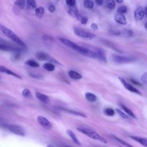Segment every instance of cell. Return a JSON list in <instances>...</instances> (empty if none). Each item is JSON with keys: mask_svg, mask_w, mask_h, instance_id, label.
I'll return each instance as SVG.
<instances>
[{"mask_svg": "<svg viewBox=\"0 0 147 147\" xmlns=\"http://www.w3.org/2000/svg\"><path fill=\"white\" fill-rule=\"evenodd\" d=\"M26 4L29 7H30V9H36V6H37L35 0H27Z\"/></svg>", "mask_w": 147, "mask_h": 147, "instance_id": "32", "label": "cell"}, {"mask_svg": "<svg viewBox=\"0 0 147 147\" xmlns=\"http://www.w3.org/2000/svg\"><path fill=\"white\" fill-rule=\"evenodd\" d=\"M120 105V107L123 110H124V111L129 116H130L131 117L134 118V119H137V117L136 115L134 114V113L130 110L129 109V108H127V107H126L122 103H120L119 104Z\"/></svg>", "mask_w": 147, "mask_h": 147, "instance_id": "20", "label": "cell"}, {"mask_svg": "<svg viewBox=\"0 0 147 147\" xmlns=\"http://www.w3.org/2000/svg\"><path fill=\"white\" fill-rule=\"evenodd\" d=\"M74 32L76 36L86 40H91L96 37V35L95 34L86 31L79 28H75L74 29Z\"/></svg>", "mask_w": 147, "mask_h": 147, "instance_id": "4", "label": "cell"}, {"mask_svg": "<svg viewBox=\"0 0 147 147\" xmlns=\"http://www.w3.org/2000/svg\"><path fill=\"white\" fill-rule=\"evenodd\" d=\"M25 64L33 68H38L40 67L39 64L33 60H28L25 61Z\"/></svg>", "mask_w": 147, "mask_h": 147, "instance_id": "27", "label": "cell"}, {"mask_svg": "<svg viewBox=\"0 0 147 147\" xmlns=\"http://www.w3.org/2000/svg\"><path fill=\"white\" fill-rule=\"evenodd\" d=\"M130 137L134 140L135 141L138 142L142 146L145 147H147V138L145 137H142L139 136H131Z\"/></svg>", "mask_w": 147, "mask_h": 147, "instance_id": "14", "label": "cell"}, {"mask_svg": "<svg viewBox=\"0 0 147 147\" xmlns=\"http://www.w3.org/2000/svg\"><path fill=\"white\" fill-rule=\"evenodd\" d=\"M113 59L115 63L118 64H124L131 63L136 60V58L134 57H126L122 56L117 55H113Z\"/></svg>", "mask_w": 147, "mask_h": 147, "instance_id": "7", "label": "cell"}, {"mask_svg": "<svg viewBox=\"0 0 147 147\" xmlns=\"http://www.w3.org/2000/svg\"><path fill=\"white\" fill-rule=\"evenodd\" d=\"M144 27H145V28L147 30V22H146V23L145 24V25H144Z\"/></svg>", "mask_w": 147, "mask_h": 147, "instance_id": "50", "label": "cell"}, {"mask_svg": "<svg viewBox=\"0 0 147 147\" xmlns=\"http://www.w3.org/2000/svg\"><path fill=\"white\" fill-rule=\"evenodd\" d=\"M29 75L33 78H40V75H36V74H29Z\"/></svg>", "mask_w": 147, "mask_h": 147, "instance_id": "45", "label": "cell"}, {"mask_svg": "<svg viewBox=\"0 0 147 147\" xmlns=\"http://www.w3.org/2000/svg\"><path fill=\"white\" fill-rule=\"evenodd\" d=\"M95 53L97 55L98 59H99L100 61H102L104 63L107 62V59H106V56L105 51L102 49L96 48V51H95Z\"/></svg>", "mask_w": 147, "mask_h": 147, "instance_id": "16", "label": "cell"}, {"mask_svg": "<svg viewBox=\"0 0 147 147\" xmlns=\"http://www.w3.org/2000/svg\"><path fill=\"white\" fill-rule=\"evenodd\" d=\"M145 15H146V17H147V6H146V9H145Z\"/></svg>", "mask_w": 147, "mask_h": 147, "instance_id": "49", "label": "cell"}, {"mask_svg": "<svg viewBox=\"0 0 147 147\" xmlns=\"http://www.w3.org/2000/svg\"><path fill=\"white\" fill-rule=\"evenodd\" d=\"M37 121L38 123L44 128L50 130L52 128V123L45 117L39 115L37 117Z\"/></svg>", "mask_w": 147, "mask_h": 147, "instance_id": "8", "label": "cell"}, {"mask_svg": "<svg viewBox=\"0 0 147 147\" xmlns=\"http://www.w3.org/2000/svg\"><path fill=\"white\" fill-rule=\"evenodd\" d=\"M103 113L105 115L110 117H112L115 115V110L112 108H106L104 110Z\"/></svg>", "mask_w": 147, "mask_h": 147, "instance_id": "28", "label": "cell"}, {"mask_svg": "<svg viewBox=\"0 0 147 147\" xmlns=\"http://www.w3.org/2000/svg\"><path fill=\"white\" fill-rule=\"evenodd\" d=\"M85 98L88 101H89L90 102H94L97 99L96 96L94 94L90 92H86L85 94Z\"/></svg>", "mask_w": 147, "mask_h": 147, "instance_id": "22", "label": "cell"}, {"mask_svg": "<svg viewBox=\"0 0 147 147\" xmlns=\"http://www.w3.org/2000/svg\"><path fill=\"white\" fill-rule=\"evenodd\" d=\"M95 2L98 6H101L103 3V0H96Z\"/></svg>", "mask_w": 147, "mask_h": 147, "instance_id": "44", "label": "cell"}, {"mask_svg": "<svg viewBox=\"0 0 147 147\" xmlns=\"http://www.w3.org/2000/svg\"><path fill=\"white\" fill-rule=\"evenodd\" d=\"M6 128L9 131L16 135L20 136H24L25 135V132L24 129L18 125L13 124L9 125H7Z\"/></svg>", "mask_w": 147, "mask_h": 147, "instance_id": "6", "label": "cell"}, {"mask_svg": "<svg viewBox=\"0 0 147 147\" xmlns=\"http://www.w3.org/2000/svg\"><path fill=\"white\" fill-rule=\"evenodd\" d=\"M22 95L23 96L27 98H29L32 97V93H31L30 91L27 88H24L23 90V91L22 92Z\"/></svg>", "mask_w": 147, "mask_h": 147, "instance_id": "30", "label": "cell"}, {"mask_svg": "<svg viewBox=\"0 0 147 147\" xmlns=\"http://www.w3.org/2000/svg\"><path fill=\"white\" fill-rule=\"evenodd\" d=\"M0 31L2 33H3L6 36H7L8 38H9L10 40H11L13 42H14L16 44H17L21 47L24 48H26V44L17 34H16L9 28L6 27L5 26L1 24H0Z\"/></svg>", "mask_w": 147, "mask_h": 147, "instance_id": "2", "label": "cell"}, {"mask_svg": "<svg viewBox=\"0 0 147 147\" xmlns=\"http://www.w3.org/2000/svg\"><path fill=\"white\" fill-rule=\"evenodd\" d=\"M47 147H56V146H54V145H53L49 144V145H48L47 146Z\"/></svg>", "mask_w": 147, "mask_h": 147, "instance_id": "48", "label": "cell"}, {"mask_svg": "<svg viewBox=\"0 0 147 147\" xmlns=\"http://www.w3.org/2000/svg\"><path fill=\"white\" fill-rule=\"evenodd\" d=\"M114 20L117 23L121 25H126L127 24L126 18L123 14L117 13L114 16Z\"/></svg>", "mask_w": 147, "mask_h": 147, "instance_id": "12", "label": "cell"}, {"mask_svg": "<svg viewBox=\"0 0 147 147\" xmlns=\"http://www.w3.org/2000/svg\"><path fill=\"white\" fill-rule=\"evenodd\" d=\"M141 80L144 84L147 85V72H145L142 75Z\"/></svg>", "mask_w": 147, "mask_h": 147, "instance_id": "38", "label": "cell"}, {"mask_svg": "<svg viewBox=\"0 0 147 147\" xmlns=\"http://www.w3.org/2000/svg\"><path fill=\"white\" fill-rule=\"evenodd\" d=\"M82 17H83V16L82 15V14H78V15L77 16V17H76V18H77V19L78 20H79V21H80V20L82 19Z\"/></svg>", "mask_w": 147, "mask_h": 147, "instance_id": "46", "label": "cell"}, {"mask_svg": "<svg viewBox=\"0 0 147 147\" xmlns=\"http://www.w3.org/2000/svg\"><path fill=\"white\" fill-rule=\"evenodd\" d=\"M68 75L69 76V78L73 80H80L82 78V76L81 74L73 70L69 71L68 73Z\"/></svg>", "mask_w": 147, "mask_h": 147, "instance_id": "18", "label": "cell"}, {"mask_svg": "<svg viewBox=\"0 0 147 147\" xmlns=\"http://www.w3.org/2000/svg\"><path fill=\"white\" fill-rule=\"evenodd\" d=\"M130 82H131V83H133L134 84H135V85L140 86L142 85L139 82H137V80H134V79H130Z\"/></svg>", "mask_w": 147, "mask_h": 147, "instance_id": "42", "label": "cell"}, {"mask_svg": "<svg viewBox=\"0 0 147 147\" xmlns=\"http://www.w3.org/2000/svg\"><path fill=\"white\" fill-rule=\"evenodd\" d=\"M83 5L85 7L91 9L94 7V3L91 0H84Z\"/></svg>", "mask_w": 147, "mask_h": 147, "instance_id": "29", "label": "cell"}, {"mask_svg": "<svg viewBox=\"0 0 147 147\" xmlns=\"http://www.w3.org/2000/svg\"><path fill=\"white\" fill-rule=\"evenodd\" d=\"M42 67L49 72H52L55 70V67L54 64L52 63H45L42 65Z\"/></svg>", "mask_w": 147, "mask_h": 147, "instance_id": "23", "label": "cell"}, {"mask_svg": "<svg viewBox=\"0 0 147 147\" xmlns=\"http://www.w3.org/2000/svg\"><path fill=\"white\" fill-rule=\"evenodd\" d=\"M115 111H116L117 113L121 118H123V119H127V118H128V116H127V115H126V114H125L123 111H122L121 110H120L117 109H115Z\"/></svg>", "mask_w": 147, "mask_h": 147, "instance_id": "35", "label": "cell"}, {"mask_svg": "<svg viewBox=\"0 0 147 147\" xmlns=\"http://www.w3.org/2000/svg\"><path fill=\"white\" fill-rule=\"evenodd\" d=\"M115 1H116V2H118V3H121L123 2V0H115Z\"/></svg>", "mask_w": 147, "mask_h": 147, "instance_id": "47", "label": "cell"}, {"mask_svg": "<svg viewBox=\"0 0 147 147\" xmlns=\"http://www.w3.org/2000/svg\"><path fill=\"white\" fill-rule=\"evenodd\" d=\"M68 14L72 17H77V16L78 15V9L76 6V5L73 6H70L68 7Z\"/></svg>", "mask_w": 147, "mask_h": 147, "instance_id": "19", "label": "cell"}, {"mask_svg": "<svg viewBox=\"0 0 147 147\" xmlns=\"http://www.w3.org/2000/svg\"><path fill=\"white\" fill-rule=\"evenodd\" d=\"M127 7L126 6H120V7H119L118 9H117V12L118 13H121V14H125V13H126V11H127Z\"/></svg>", "mask_w": 147, "mask_h": 147, "instance_id": "34", "label": "cell"}, {"mask_svg": "<svg viewBox=\"0 0 147 147\" xmlns=\"http://www.w3.org/2000/svg\"><path fill=\"white\" fill-rule=\"evenodd\" d=\"M59 41L64 45H65L66 47L76 51L77 52H78L79 53L90 57V58H92V59H96L98 58L97 57V55L95 53V52L92 51L89 49H87L86 48H84L82 46H79L78 45H77L76 43L71 41V40L65 38H59Z\"/></svg>", "mask_w": 147, "mask_h": 147, "instance_id": "1", "label": "cell"}, {"mask_svg": "<svg viewBox=\"0 0 147 147\" xmlns=\"http://www.w3.org/2000/svg\"><path fill=\"white\" fill-rule=\"evenodd\" d=\"M76 2V0H65V3L69 7L75 6Z\"/></svg>", "mask_w": 147, "mask_h": 147, "instance_id": "37", "label": "cell"}, {"mask_svg": "<svg viewBox=\"0 0 147 147\" xmlns=\"http://www.w3.org/2000/svg\"><path fill=\"white\" fill-rule=\"evenodd\" d=\"M105 45H107L108 47H110L111 48H112L113 49L115 50V51L118 52H121V51L120 50H119L118 48H117L114 46V45L113 44H112L111 42L107 41H105Z\"/></svg>", "mask_w": 147, "mask_h": 147, "instance_id": "33", "label": "cell"}, {"mask_svg": "<svg viewBox=\"0 0 147 147\" xmlns=\"http://www.w3.org/2000/svg\"><path fill=\"white\" fill-rule=\"evenodd\" d=\"M112 137L114 138V139H115L117 141H118V142H119L120 144H121L122 145H124L126 147H133L131 145H130V144H129L128 142H127L126 141L119 138V137L115 136H114V135H112Z\"/></svg>", "mask_w": 147, "mask_h": 147, "instance_id": "25", "label": "cell"}, {"mask_svg": "<svg viewBox=\"0 0 147 147\" xmlns=\"http://www.w3.org/2000/svg\"><path fill=\"white\" fill-rule=\"evenodd\" d=\"M44 13V9L43 7H38L35 9V14L40 18H42Z\"/></svg>", "mask_w": 147, "mask_h": 147, "instance_id": "26", "label": "cell"}, {"mask_svg": "<svg viewBox=\"0 0 147 147\" xmlns=\"http://www.w3.org/2000/svg\"><path fill=\"white\" fill-rule=\"evenodd\" d=\"M48 10L51 12V13H54L56 10V7L53 5H50L48 6Z\"/></svg>", "mask_w": 147, "mask_h": 147, "instance_id": "40", "label": "cell"}, {"mask_svg": "<svg viewBox=\"0 0 147 147\" xmlns=\"http://www.w3.org/2000/svg\"><path fill=\"white\" fill-rule=\"evenodd\" d=\"M36 58L40 61H47L61 65V64L56 60L54 57L43 52H37L34 55Z\"/></svg>", "mask_w": 147, "mask_h": 147, "instance_id": "5", "label": "cell"}, {"mask_svg": "<svg viewBox=\"0 0 147 147\" xmlns=\"http://www.w3.org/2000/svg\"><path fill=\"white\" fill-rule=\"evenodd\" d=\"M80 21L82 24L86 25L88 22V18L86 16H83Z\"/></svg>", "mask_w": 147, "mask_h": 147, "instance_id": "39", "label": "cell"}, {"mask_svg": "<svg viewBox=\"0 0 147 147\" xmlns=\"http://www.w3.org/2000/svg\"><path fill=\"white\" fill-rule=\"evenodd\" d=\"M145 15V12L144 11L141 7H138L134 11V18L136 21H140L143 19Z\"/></svg>", "mask_w": 147, "mask_h": 147, "instance_id": "13", "label": "cell"}, {"mask_svg": "<svg viewBox=\"0 0 147 147\" xmlns=\"http://www.w3.org/2000/svg\"><path fill=\"white\" fill-rule=\"evenodd\" d=\"M106 6L110 9H113L115 6V2L114 0H106Z\"/></svg>", "mask_w": 147, "mask_h": 147, "instance_id": "31", "label": "cell"}, {"mask_svg": "<svg viewBox=\"0 0 147 147\" xmlns=\"http://www.w3.org/2000/svg\"><path fill=\"white\" fill-rule=\"evenodd\" d=\"M66 133L67 134V135L71 138V140L73 141V142L77 144V145H80V142H79V140L78 139L77 137L76 136V135L75 134V133L71 130H69V129H68L66 130Z\"/></svg>", "mask_w": 147, "mask_h": 147, "instance_id": "17", "label": "cell"}, {"mask_svg": "<svg viewBox=\"0 0 147 147\" xmlns=\"http://www.w3.org/2000/svg\"><path fill=\"white\" fill-rule=\"evenodd\" d=\"M59 1H60V0H55V1H56V2H58Z\"/></svg>", "mask_w": 147, "mask_h": 147, "instance_id": "51", "label": "cell"}, {"mask_svg": "<svg viewBox=\"0 0 147 147\" xmlns=\"http://www.w3.org/2000/svg\"><path fill=\"white\" fill-rule=\"evenodd\" d=\"M42 39L44 41H52L53 40V38L52 36H50V35H48V34H45L43 35L42 36Z\"/></svg>", "mask_w": 147, "mask_h": 147, "instance_id": "36", "label": "cell"}, {"mask_svg": "<svg viewBox=\"0 0 147 147\" xmlns=\"http://www.w3.org/2000/svg\"><path fill=\"white\" fill-rule=\"evenodd\" d=\"M77 130L79 131V132L85 134L86 136H88V137L94 139L95 140L98 141L99 142L106 144L107 143V140L103 138V137H102L100 135H99L98 133H96V131H94L93 130H91L90 129L88 128H86V127H77Z\"/></svg>", "mask_w": 147, "mask_h": 147, "instance_id": "3", "label": "cell"}, {"mask_svg": "<svg viewBox=\"0 0 147 147\" xmlns=\"http://www.w3.org/2000/svg\"><path fill=\"white\" fill-rule=\"evenodd\" d=\"M0 50L8 52H13L14 53L21 51V50L19 48H17L14 46H11L4 43H0Z\"/></svg>", "mask_w": 147, "mask_h": 147, "instance_id": "10", "label": "cell"}, {"mask_svg": "<svg viewBox=\"0 0 147 147\" xmlns=\"http://www.w3.org/2000/svg\"><path fill=\"white\" fill-rule=\"evenodd\" d=\"M14 5L17 8L20 10H22L25 7V0H16L14 2Z\"/></svg>", "mask_w": 147, "mask_h": 147, "instance_id": "24", "label": "cell"}, {"mask_svg": "<svg viewBox=\"0 0 147 147\" xmlns=\"http://www.w3.org/2000/svg\"><path fill=\"white\" fill-rule=\"evenodd\" d=\"M90 28L93 30H96L98 29V26L95 23H92L90 25Z\"/></svg>", "mask_w": 147, "mask_h": 147, "instance_id": "41", "label": "cell"}, {"mask_svg": "<svg viewBox=\"0 0 147 147\" xmlns=\"http://www.w3.org/2000/svg\"><path fill=\"white\" fill-rule=\"evenodd\" d=\"M0 72H2V73H5V74H6L7 75H11V76H13L15 78H17L18 79H21L22 78L21 76H20L19 75H18L17 74L14 72L13 71H12L11 70L9 69V68H6V67L3 66V65H0Z\"/></svg>", "mask_w": 147, "mask_h": 147, "instance_id": "11", "label": "cell"}, {"mask_svg": "<svg viewBox=\"0 0 147 147\" xmlns=\"http://www.w3.org/2000/svg\"><path fill=\"white\" fill-rule=\"evenodd\" d=\"M118 79H119V80H120V82H121V83L123 84V86H124V87H125L126 90H127L128 91H130V92H131L136 93V94H138V95H142L141 93V92H140L138 89H137L136 88H135L134 87H133L132 85H131V84H129L128 83H127V82H126V80H125L123 78H121V77H118Z\"/></svg>", "mask_w": 147, "mask_h": 147, "instance_id": "9", "label": "cell"}, {"mask_svg": "<svg viewBox=\"0 0 147 147\" xmlns=\"http://www.w3.org/2000/svg\"><path fill=\"white\" fill-rule=\"evenodd\" d=\"M64 147H72V146H65Z\"/></svg>", "mask_w": 147, "mask_h": 147, "instance_id": "52", "label": "cell"}, {"mask_svg": "<svg viewBox=\"0 0 147 147\" xmlns=\"http://www.w3.org/2000/svg\"><path fill=\"white\" fill-rule=\"evenodd\" d=\"M36 96L40 102L43 103L47 104L49 102V98L47 95L40 93L39 92H36Z\"/></svg>", "mask_w": 147, "mask_h": 147, "instance_id": "15", "label": "cell"}, {"mask_svg": "<svg viewBox=\"0 0 147 147\" xmlns=\"http://www.w3.org/2000/svg\"><path fill=\"white\" fill-rule=\"evenodd\" d=\"M58 109L63 110V111H66V112H68L70 114H72L73 115H78V116H80V117H86V115L82 113H80L79 111H77L76 110H69V109H64V108H62V107H59Z\"/></svg>", "mask_w": 147, "mask_h": 147, "instance_id": "21", "label": "cell"}, {"mask_svg": "<svg viewBox=\"0 0 147 147\" xmlns=\"http://www.w3.org/2000/svg\"><path fill=\"white\" fill-rule=\"evenodd\" d=\"M126 34H127L129 36H132L134 34V32L131 30H127L126 31Z\"/></svg>", "mask_w": 147, "mask_h": 147, "instance_id": "43", "label": "cell"}]
</instances>
